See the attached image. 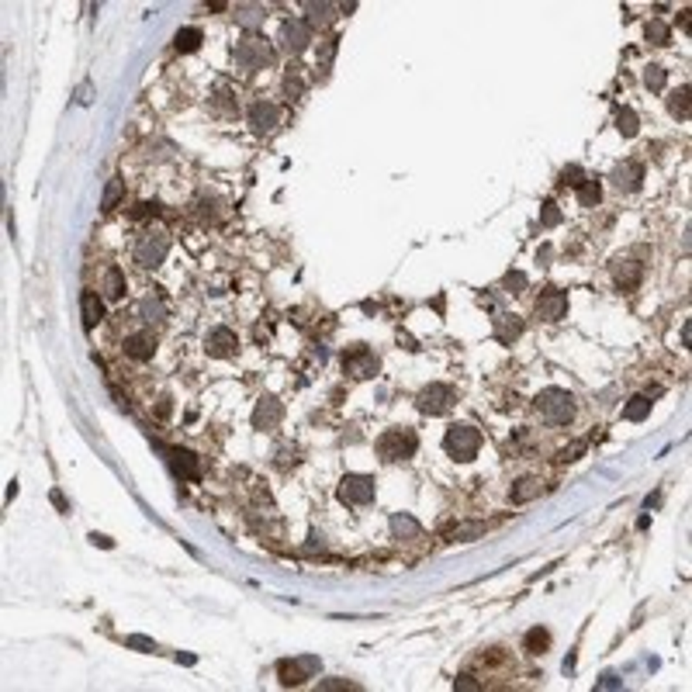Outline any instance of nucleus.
<instances>
[{
  "label": "nucleus",
  "instance_id": "1",
  "mask_svg": "<svg viewBox=\"0 0 692 692\" xmlns=\"http://www.w3.org/2000/svg\"><path fill=\"white\" fill-rule=\"evenodd\" d=\"M416 450H419V436H416V429H409V426L384 429V433L377 436V457H381L384 464L409 460V457H416Z\"/></svg>",
  "mask_w": 692,
  "mask_h": 692
},
{
  "label": "nucleus",
  "instance_id": "2",
  "mask_svg": "<svg viewBox=\"0 0 692 692\" xmlns=\"http://www.w3.org/2000/svg\"><path fill=\"white\" fill-rule=\"evenodd\" d=\"M536 412L547 426H568L575 419V399L564 388H544L536 395Z\"/></svg>",
  "mask_w": 692,
  "mask_h": 692
},
{
  "label": "nucleus",
  "instance_id": "3",
  "mask_svg": "<svg viewBox=\"0 0 692 692\" xmlns=\"http://www.w3.org/2000/svg\"><path fill=\"white\" fill-rule=\"evenodd\" d=\"M443 450L450 453L453 460L467 464V460H475L478 450H481V433L475 426L457 423V426H450V429H447V436H443Z\"/></svg>",
  "mask_w": 692,
  "mask_h": 692
},
{
  "label": "nucleus",
  "instance_id": "4",
  "mask_svg": "<svg viewBox=\"0 0 692 692\" xmlns=\"http://www.w3.org/2000/svg\"><path fill=\"white\" fill-rule=\"evenodd\" d=\"M336 495L346 506H371L374 495H377V481L371 475H346L336 488Z\"/></svg>",
  "mask_w": 692,
  "mask_h": 692
},
{
  "label": "nucleus",
  "instance_id": "5",
  "mask_svg": "<svg viewBox=\"0 0 692 692\" xmlns=\"http://www.w3.org/2000/svg\"><path fill=\"white\" fill-rule=\"evenodd\" d=\"M232 55H236V66H242V70H264L274 53H270V42L264 35H246Z\"/></svg>",
  "mask_w": 692,
  "mask_h": 692
},
{
  "label": "nucleus",
  "instance_id": "6",
  "mask_svg": "<svg viewBox=\"0 0 692 692\" xmlns=\"http://www.w3.org/2000/svg\"><path fill=\"white\" fill-rule=\"evenodd\" d=\"M170 249V236L163 229H149L142 239L135 242V264L139 266H160Z\"/></svg>",
  "mask_w": 692,
  "mask_h": 692
},
{
  "label": "nucleus",
  "instance_id": "7",
  "mask_svg": "<svg viewBox=\"0 0 692 692\" xmlns=\"http://www.w3.org/2000/svg\"><path fill=\"white\" fill-rule=\"evenodd\" d=\"M377 353L374 350H367L364 343H357V346H350L343 353V374H350V377H357V381H364V377H374L377 374Z\"/></svg>",
  "mask_w": 692,
  "mask_h": 692
},
{
  "label": "nucleus",
  "instance_id": "8",
  "mask_svg": "<svg viewBox=\"0 0 692 692\" xmlns=\"http://www.w3.org/2000/svg\"><path fill=\"white\" fill-rule=\"evenodd\" d=\"M453 401H457V395H453L450 384H429V388L419 391L416 405H419V412H423V416H447Z\"/></svg>",
  "mask_w": 692,
  "mask_h": 692
},
{
  "label": "nucleus",
  "instance_id": "9",
  "mask_svg": "<svg viewBox=\"0 0 692 692\" xmlns=\"http://www.w3.org/2000/svg\"><path fill=\"white\" fill-rule=\"evenodd\" d=\"M315 671H319V658H315V654H301V658H291V661H281V665H277L281 686H301V682L312 679Z\"/></svg>",
  "mask_w": 692,
  "mask_h": 692
},
{
  "label": "nucleus",
  "instance_id": "10",
  "mask_svg": "<svg viewBox=\"0 0 692 692\" xmlns=\"http://www.w3.org/2000/svg\"><path fill=\"white\" fill-rule=\"evenodd\" d=\"M249 129L256 135H270L277 125H281V118H284V111L281 104H274V101H256V104L249 107Z\"/></svg>",
  "mask_w": 692,
  "mask_h": 692
},
{
  "label": "nucleus",
  "instance_id": "11",
  "mask_svg": "<svg viewBox=\"0 0 692 692\" xmlns=\"http://www.w3.org/2000/svg\"><path fill=\"white\" fill-rule=\"evenodd\" d=\"M308 42H312V28L305 25V18H288L284 28H281V45H284V53H305L308 49Z\"/></svg>",
  "mask_w": 692,
  "mask_h": 692
},
{
  "label": "nucleus",
  "instance_id": "12",
  "mask_svg": "<svg viewBox=\"0 0 692 692\" xmlns=\"http://www.w3.org/2000/svg\"><path fill=\"white\" fill-rule=\"evenodd\" d=\"M536 319H544V322H558L564 319V312H568V294L558 291V288H547V291H540V298H536Z\"/></svg>",
  "mask_w": 692,
  "mask_h": 692
},
{
  "label": "nucleus",
  "instance_id": "13",
  "mask_svg": "<svg viewBox=\"0 0 692 692\" xmlns=\"http://www.w3.org/2000/svg\"><path fill=\"white\" fill-rule=\"evenodd\" d=\"M281 419H284V405L277 399H260L256 401V409H253V426L264 429V433H274V429L281 426Z\"/></svg>",
  "mask_w": 692,
  "mask_h": 692
},
{
  "label": "nucleus",
  "instance_id": "14",
  "mask_svg": "<svg viewBox=\"0 0 692 692\" xmlns=\"http://www.w3.org/2000/svg\"><path fill=\"white\" fill-rule=\"evenodd\" d=\"M166 453V464L173 467V475H180V478H190L198 481L201 478V467H198V457L190 450H180V447H160Z\"/></svg>",
  "mask_w": 692,
  "mask_h": 692
},
{
  "label": "nucleus",
  "instance_id": "15",
  "mask_svg": "<svg viewBox=\"0 0 692 692\" xmlns=\"http://www.w3.org/2000/svg\"><path fill=\"white\" fill-rule=\"evenodd\" d=\"M612 187L616 190H623V194H634L640 187V180H644V166L640 163H620L616 170H612Z\"/></svg>",
  "mask_w": 692,
  "mask_h": 692
},
{
  "label": "nucleus",
  "instance_id": "16",
  "mask_svg": "<svg viewBox=\"0 0 692 692\" xmlns=\"http://www.w3.org/2000/svg\"><path fill=\"white\" fill-rule=\"evenodd\" d=\"M205 346H208V353H212V357H232V353H236V346H239V340H236V333H232V329L218 325V329L208 333Z\"/></svg>",
  "mask_w": 692,
  "mask_h": 692
},
{
  "label": "nucleus",
  "instance_id": "17",
  "mask_svg": "<svg viewBox=\"0 0 692 692\" xmlns=\"http://www.w3.org/2000/svg\"><path fill=\"white\" fill-rule=\"evenodd\" d=\"M125 357H132V360H149L153 353H156V336L153 333H132V336H125Z\"/></svg>",
  "mask_w": 692,
  "mask_h": 692
},
{
  "label": "nucleus",
  "instance_id": "18",
  "mask_svg": "<svg viewBox=\"0 0 692 692\" xmlns=\"http://www.w3.org/2000/svg\"><path fill=\"white\" fill-rule=\"evenodd\" d=\"M336 11H340V7H333V4H315V0H308V4H305V14H308L305 25L312 28V31H315V28L322 31V28H329L336 18H340Z\"/></svg>",
  "mask_w": 692,
  "mask_h": 692
},
{
  "label": "nucleus",
  "instance_id": "19",
  "mask_svg": "<svg viewBox=\"0 0 692 692\" xmlns=\"http://www.w3.org/2000/svg\"><path fill=\"white\" fill-rule=\"evenodd\" d=\"M80 315H83V325L94 329L97 322L104 319V301H101L94 291H83L80 294Z\"/></svg>",
  "mask_w": 692,
  "mask_h": 692
},
{
  "label": "nucleus",
  "instance_id": "20",
  "mask_svg": "<svg viewBox=\"0 0 692 692\" xmlns=\"http://www.w3.org/2000/svg\"><path fill=\"white\" fill-rule=\"evenodd\" d=\"M612 277H616V284L623 291H630V288L640 284V264H634V260H616L612 264Z\"/></svg>",
  "mask_w": 692,
  "mask_h": 692
},
{
  "label": "nucleus",
  "instance_id": "21",
  "mask_svg": "<svg viewBox=\"0 0 692 692\" xmlns=\"http://www.w3.org/2000/svg\"><path fill=\"white\" fill-rule=\"evenodd\" d=\"M492 322H495V336H499L502 343H512V340H516V336L523 333V319H519V315L499 312V315H495Z\"/></svg>",
  "mask_w": 692,
  "mask_h": 692
},
{
  "label": "nucleus",
  "instance_id": "22",
  "mask_svg": "<svg viewBox=\"0 0 692 692\" xmlns=\"http://www.w3.org/2000/svg\"><path fill=\"white\" fill-rule=\"evenodd\" d=\"M391 533H395L399 540H419V536H423V526H419L409 512H395V516H391Z\"/></svg>",
  "mask_w": 692,
  "mask_h": 692
},
{
  "label": "nucleus",
  "instance_id": "23",
  "mask_svg": "<svg viewBox=\"0 0 692 692\" xmlns=\"http://www.w3.org/2000/svg\"><path fill=\"white\" fill-rule=\"evenodd\" d=\"M544 492V485H540V478H519L516 485H512V492H509V499L516 502V506H523V502H533L536 495Z\"/></svg>",
  "mask_w": 692,
  "mask_h": 692
},
{
  "label": "nucleus",
  "instance_id": "24",
  "mask_svg": "<svg viewBox=\"0 0 692 692\" xmlns=\"http://www.w3.org/2000/svg\"><path fill=\"white\" fill-rule=\"evenodd\" d=\"M264 18H266V11L264 7H256V4H242V7H236V21H239L249 35H256V28L264 25Z\"/></svg>",
  "mask_w": 692,
  "mask_h": 692
},
{
  "label": "nucleus",
  "instance_id": "25",
  "mask_svg": "<svg viewBox=\"0 0 692 692\" xmlns=\"http://www.w3.org/2000/svg\"><path fill=\"white\" fill-rule=\"evenodd\" d=\"M647 416H651V395H634L623 405V419H630V423H644Z\"/></svg>",
  "mask_w": 692,
  "mask_h": 692
},
{
  "label": "nucleus",
  "instance_id": "26",
  "mask_svg": "<svg viewBox=\"0 0 692 692\" xmlns=\"http://www.w3.org/2000/svg\"><path fill=\"white\" fill-rule=\"evenodd\" d=\"M205 42V35H201V28H180L177 35H173V45H177V53H194L198 45Z\"/></svg>",
  "mask_w": 692,
  "mask_h": 692
},
{
  "label": "nucleus",
  "instance_id": "27",
  "mask_svg": "<svg viewBox=\"0 0 692 692\" xmlns=\"http://www.w3.org/2000/svg\"><path fill=\"white\" fill-rule=\"evenodd\" d=\"M616 132L623 135V139H634L640 132V118L630 111V107H620L616 111Z\"/></svg>",
  "mask_w": 692,
  "mask_h": 692
},
{
  "label": "nucleus",
  "instance_id": "28",
  "mask_svg": "<svg viewBox=\"0 0 692 692\" xmlns=\"http://www.w3.org/2000/svg\"><path fill=\"white\" fill-rule=\"evenodd\" d=\"M121 294H125V274L118 266H111L104 274V298L107 301H118Z\"/></svg>",
  "mask_w": 692,
  "mask_h": 692
},
{
  "label": "nucleus",
  "instance_id": "29",
  "mask_svg": "<svg viewBox=\"0 0 692 692\" xmlns=\"http://www.w3.org/2000/svg\"><path fill=\"white\" fill-rule=\"evenodd\" d=\"M599 201H602V184H599L595 177H588L585 184L578 187V205H582V208H595Z\"/></svg>",
  "mask_w": 692,
  "mask_h": 692
},
{
  "label": "nucleus",
  "instance_id": "30",
  "mask_svg": "<svg viewBox=\"0 0 692 692\" xmlns=\"http://www.w3.org/2000/svg\"><path fill=\"white\" fill-rule=\"evenodd\" d=\"M547 647H551V634L544 627H533L530 634L523 637V651H530V654H544Z\"/></svg>",
  "mask_w": 692,
  "mask_h": 692
},
{
  "label": "nucleus",
  "instance_id": "31",
  "mask_svg": "<svg viewBox=\"0 0 692 692\" xmlns=\"http://www.w3.org/2000/svg\"><path fill=\"white\" fill-rule=\"evenodd\" d=\"M668 111H671V118H682V121L689 118V111H692L689 107V87H679V90L668 97Z\"/></svg>",
  "mask_w": 692,
  "mask_h": 692
},
{
  "label": "nucleus",
  "instance_id": "32",
  "mask_svg": "<svg viewBox=\"0 0 692 692\" xmlns=\"http://www.w3.org/2000/svg\"><path fill=\"white\" fill-rule=\"evenodd\" d=\"M121 194H125V180H121V177H111L107 187H104V198H101V208H104V212H114L118 201H121Z\"/></svg>",
  "mask_w": 692,
  "mask_h": 692
},
{
  "label": "nucleus",
  "instance_id": "33",
  "mask_svg": "<svg viewBox=\"0 0 692 692\" xmlns=\"http://www.w3.org/2000/svg\"><path fill=\"white\" fill-rule=\"evenodd\" d=\"M644 35H647V42H654V45H668L671 42V28L665 21H658V18H651L647 25H644Z\"/></svg>",
  "mask_w": 692,
  "mask_h": 692
},
{
  "label": "nucleus",
  "instance_id": "34",
  "mask_svg": "<svg viewBox=\"0 0 692 692\" xmlns=\"http://www.w3.org/2000/svg\"><path fill=\"white\" fill-rule=\"evenodd\" d=\"M665 83H668L665 66H647V70H644V87H647V90L661 94V90H665Z\"/></svg>",
  "mask_w": 692,
  "mask_h": 692
},
{
  "label": "nucleus",
  "instance_id": "35",
  "mask_svg": "<svg viewBox=\"0 0 692 692\" xmlns=\"http://www.w3.org/2000/svg\"><path fill=\"white\" fill-rule=\"evenodd\" d=\"M139 312H142V322H160L163 319V301L156 298V294H146L142 305H139Z\"/></svg>",
  "mask_w": 692,
  "mask_h": 692
},
{
  "label": "nucleus",
  "instance_id": "36",
  "mask_svg": "<svg viewBox=\"0 0 692 692\" xmlns=\"http://www.w3.org/2000/svg\"><path fill=\"white\" fill-rule=\"evenodd\" d=\"M284 90H288V97H301V94H305V73H301L298 66L288 70V77H284Z\"/></svg>",
  "mask_w": 692,
  "mask_h": 692
},
{
  "label": "nucleus",
  "instance_id": "37",
  "mask_svg": "<svg viewBox=\"0 0 692 692\" xmlns=\"http://www.w3.org/2000/svg\"><path fill=\"white\" fill-rule=\"evenodd\" d=\"M481 533H485L481 523H460V526H453V530L447 533V540H453V544H457V540H475V536H481Z\"/></svg>",
  "mask_w": 692,
  "mask_h": 692
},
{
  "label": "nucleus",
  "instance_id": "38",
  "mask_svg": "<svg viewBox=\"0 0 692 692\" xmlns=\"http://www.w3.org/2000/svg\"><path fill=\"white\" fill-rule=\"evenodd\" d=\"M561 218H564V215H561V208L554 205V201H544V205H540V225H544V229L561 225Z\"/></svg>",
  "mask_w": 692,
  "mask_h": 692
},
{
  "label": "nucleus",
  "instance_id": "39",
  "mask_svg": "<svg viewBox=\"0 0 692 692\" xmlns=\"http://www.w3.org/2000/svg\"><path fill=\"white\" fill-rule=\"evenodd\" d=\"M502 288H506V294H523V288H526V274L509 270L506 277H502Z\"/></svg>",
  "mask_w": 692,
  "mask_h": 692
},
{
  "label": "nucleus",
  "instance_id": "40",
  "mask_svg": "<svg viewBox=\"0 0 692 692\" xmlns=\"http://www.w3.org/2000/svg\"><path fill=\"white\" fill-rule=\"evenodd\" d=\"M585 180H588V177H585V170H582V166H575V163H571V166H564V173H561V184L582 187V184H585Z\"/></svg>",
  "mask_w": 692,
  "mask_h": 692
},
{
  "label": "nucleus",
  "instance_id": "41",
  "mask_svg": "<svg viewBox=\"0 0 692 692\" xmlns=\"http://www.w3.org/2000/svg\"><path fill=\"white\" fill-rule=\"evenodd\" d=\"M336 49H340V38H325V42H322V49H319V66H322V70L333 63Z\"/></svg>",
  "mask_w": 692,
  "mask_h": 692
},
{
  "label": "nucleus",
  "instance_id": "42",
  "mask_svg": "<svg viewBox=\"0 0 692 692\" xmlns=\"http://www.w3.org/2000/svg\"><path fill=\"white\" fill-rule=\"evenodd\" d=\"M149 215H153V218L160 215V205H156V201H153V205H149V201H142V205H135V208H132V218H149Z\"/></svg>",
  "mask_w": 692,
  "mask_h": 692
},
{
  "label": "nucleus",
  "instance_id": "43",
  "mask_svg": "<svg viewBox=\"0 0 692 692\" xmlns=\"http://www.w3.org/2000/svg\"><path fill=\"white\" fill-rule=\"evenodd\" d=\"M585 450V440H578V443H571V447H564V450L558 453V460L564 464V460H578V453Z\"/></svg>",
  "mask_w": 692,
  "mask_h": 692
},
{
  "label": "nucleus",
  "instance_id": "44",
  "mask_svg": "<svg viewBox=\"0 0 692 692\" xmlns=\"http://www.w3.org/2000/svg\"><path fill=\"white\" fill-rule=\"evenodd\" d=\"M453 689L475 692V689H481V682H475V679H471V675H460V679H453Z\"/></svg>",
  "mask_w": 692,
  "mask_h": 692
},
{
  "label": "nucleus",
  "instance_id": "45",
  "mask_svg": "<svg viewBox=\"0 0 692 692\" xmlns=\"http://www.w3.org/2000/svg\"><path fill=\"white\" fill-rule=\"evenodd\" d=\"M319 689H357V686L346 679H325V682H319Z\"/></svg>",
  "mask_w": 692,
  "mask_h": 692
},
{
  "label": "nucleus",
  "instance_id": "46",
  "mask_svg": "<svg viewBox=\"0 0 692 692\" xmlns=\"http://www.w3.org/2000/svg\"><path fill=\"white\" fill-rule=\"evenodd\" d=\"M90 544H94V547H104V551H111V547H114V540H111V536H104V533H90Z\"/></svg>",
  "mask_w": 692,
  "mask_h": 692
},
{
  "label": "nucleus",
  "instance_id": "47",
  "mask_svg": "<svg viewBox=\"0 0 692 692\" xmlns=\"http://www.w3.org/2000/svg\"><path fill=\"white\" fill-rule=\"evenodd\" d=\"M129 644H132V647H146V651H156V644L146 640V637H129Z\"/></svg>",
  "mask_w": 692,
  "mask_h": 692
},
{
  "label": "nucleus",
  "instance_id": "48",
  "mask_svg": "<svg viewBox=\"0 0 692 692\" xmlns=\"http://www.w3.org/2000/svg\"><path fill=\"white\" fill-rule=\"evenodd\" d=\"M689 340H692V322H686L682 325V346H689Z\"/></svg>",
  "mask_w": 692,
  "mask_h": 692
},
{
  "label": "nucleus",
  "instance_id": "49",
  "mask_svg": "<svg viewBox=\"0 0 692 692\" xmlns=\"http://www.w3.org/2000/svg\"><path fill=\"white\" fill-rule=\"evenodd\" d=\"M616 686H620V682H616V675H606V679H602V689H616Z\"/></svg>",
  "mask_w": 692,
  "mask_h": 692
}]
</instances>
